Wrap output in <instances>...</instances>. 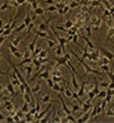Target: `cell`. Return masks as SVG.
<instances>
[{
  "label": "cell",
  "instance_id": "1",
  "mask_svg": "<svg viewBox=\"0 0 114 123\" xmlns=\"http://www.w3.org/2000/svg\"><path fill=\"white\" fill-rule=\"evenodd\" d=\"M68 51H70V53L72 55V56H74V57H76V60L77 61H80V63H81V65H83L84 66V69H85V75H88V74H94V75H102V72H100V71H98V70H95V69H93V67H91V66H89L88 65V63H86L85 61H84V58H81V57H79V56H77V55L74 52V51H72V48H70V49H68ZM84 75V76H85ZM83 76V77H84ZM84 80V79H83Z\"/></svg>",
  "mask_w": 114,
  "mask_h": 123
},
{
  "label": "cell",
  "instance_id": "2",
  "mask_svg": "<svg viewBox=\"0 0 114 123\" xmlns=\"http://www.w3.org/2000/svg\"><path fill=\"white\" fill-rule=\"evenodd\" d=\"M52 107H53V104H52V103H49V104H48V107L46 108V109H43V111H39V113L34 114V121H38V122H39L41 119H42V117H44L46 114H47V112H48Z\"/></svg>",
  "mask_w": 114,
  "mask_h": 123
},
{
  "label": "cell",
  "instance_id": "3",
  "mask_svg": "<svg viewBox=\"0 0 114 123\" xmlns=\"http://www.w3.org/2000/svg\"><path fill=\"white\" fill-rule=\"evenodd\" d=\"M58 98H60V102H61L62 112L65 113V114H71L72 111H70V109H68L67 104H66V102H65V99H63V97H62V93H58Z\"/></svg>",
  "mask_w": 114,
  "mask_h": 123
},
{
  "label": "cell",
  "instance_id": "4",
  "mask_svg": "<svg viewBox=\"0 0 114 123\" xmlns=\"http://www.w3.org/2000/svg\"><path fill=\"white\" fill-rule=\"evenodd\" d=\"M10 65H12V69H13V71H14L15 74H17V76H18V79H19V81H20L22 84H25V83H27L25 77H24V76H23V75L20 74V71L17 69V66H15V65H14V63H13L12 61H10Z\"/></svg>",
  "mask_w": 114,
  "mask_h": 123
},
{
  "label": "cell",
  "instance_id": "5",
  "mask_svg": "<svg viewBox=\"0 0 114 123\" xmlns=\"http://www.w3.org/2000/svg\"><path fill=\"white\" fill-rule=\"evenodd\" d=\"M23 71L25 72V80H27V83H29V77L32 75V72H33V66L27 63V66L23 67Z\"/></svg>",
  "mask_w": 114,
  "mask_h": 123
},
{
  "label": "cell",
  "instance_id": "6",
  "mask_svg": "<svg viewBox=\"0 0 114 123\" xmlns=\"http://www.w3.org/2000/svg\"><path fill=\"white\" fill-rule=\"evenodd\" d=\"M6 90H8V93L12 95V98H14L15 95H17V93H15L17 89L14 88V85L12 84V81L9 80V79H8V83H6Z\"/></svg>",
  "mask_w": 114,
  "mask_h": 123
},
{
  "label": "cell",
  "instance_id": "7",
  "mask_svg": "<svg viewBox=\"0 0 114 123\" xmlns=\"http://www.w3.org/2000/svg\"><path fill=\"white\" fill-rule=\"evenodd\" d=\"M4 108L6 109V112H10L12 114L14 113V104L12 103V100H4Z\"/></svg>",
  "mask_w": 114,
  "mask_h": 123
},
{
  "label": "cell",
  "instance_id": "8",
  "mask_svg": "<svg viewBox=\"0 0 114 123\" xmlns=\"http://www.w3.org/2000/svg\"><path fill=\"white\" fill-rule=\"evenodd\" d=\"M91 108H93V104H91L90 100H86L81 104V111L83 112H91Z\"/></svg>",
  "mask_w": 114,
  "mask_h": 123
},
{
  "label": "cell",
  "instance_id": "9",
  "mask_svg": "<svg viewBox=\"0 0 114 123\" xmlns=\"http://www.w3.org/2000/svg\"><path fill=\"white\" fill-rule=\"evenodd\" d=\"M80 37H81V38H83V39L85 41V43H86V47H89L90 49H96V47H95V44H94L93 42H91L90 39H89V37H86L85 34H81Z\"/></svg>",
  "mask_w": 114,
  "mask_h": 123
},
{
  "label": "cell",
  "instance_id": "10",
  "mask_svg": "<svg viewBox=\"0 0 114 123\" xmlns=\"http://www.w3.org/2000/svg\"><path fill=\"white\" fill-rule=\"evenodd\" d=\"M89 119H90V112H84L83 117L77 118L76 122H77V123H84V122H88Z\"/></svg>",
  "mask_w": 114,
  "mask_h": 123
},
{
  "label": "cell",
  "instance_id": "11",
  "mask_svg": "<svg viewBox=\"0 0 114 123\" xmlns=\"http://www.w3.org/2000/svg\"><path fill=\"white\" fill-rule=\"evenodd\" d=\"M71 84H72V89L75 90H79V88H80V85L77 84V80H76V75L74 74V72H71Z\"/></svg>",
  "mask_w": 114,
  "mask_h": 123
},
{
  "label": "cell",
  "instance_id": "12",
  "mask_svg": "<svg viewBox=\"0 0 114 123\" xmlns=\"http://www.w3.org/2000/svg\"><path fill=\"white\" fill-rule=\"evenodd\" d=\"M110 62H112V61L109 60L108 57H105V56H100V57H99V61H98L96 63H98V66H100V65H109Z\"/></svg>",
  "mask_w": 114,
  "mask_h": 123
},
{
  "label": "cell",
  "instance_id": "13",
  "mask_svg": "<svg viewBox=\"0 0 114 123\" xmlns=\"http://www.w3.org/2000/svg\"><path fill=\"white\" fill-rule=\"evenodd\" d=\"M100 51H102L103 56L108 57V58H109V60H110V61H113V60H114V55H113V53H112L110 51H108L107 48H102V49H100Z\"/></svg>",
  "mask_w": 114,
  "mask_h": 123
},
{
  "label": "cell",
  "instance_id": "14",
  "mask_svg": "<svg viewBox=\"0 0 114 123\" xmlns=\"http://www.w3.org/2000/svg\"><path fill=\"white\" fill-rule=\"evenodd\" d=\"M114 38V23L108 27V34H107V41Z\"/></svg>",
  "mask_w": 114,
  "mask_h": 123
},
{
  "label": "cell",
  "instance_id": "15",
  "mask_svg": "<svg viewBox=\"0 0 114 123\" xmlns=\"http://www.w3.org/2000/svg\"><path fill=\"white\" fill-rule=\"evenodd\" d=\"M48 77H51V71L47 70V69L43 70V71L38 75V79H44V80H46V79H48Z\"/></svg>",
  "mask_w": 114,
  "mask_h": 123
},
{
  "label": "cell",
  "instance_id": "16",
  "mask_svg": "<svg viewBox=\"0 0 114 123\" xmlns=\"http://www.w3.org/2000/svg\"><path fill=\"white\" fill-rule=\"evenodd\" d=\"M52 89H53L56 93H63V90H65V86H61L60 83H54L53 86H52Z\"/></svg>",
  "mask_w": 114,
  "mask_h": 123
},
{
  "label": "cell",
  "instance_id": "17",
  "mask_svg": "<svg viewBox=\"0 0 114 123\" xmlns=\"http://www.w3.org/2000/svg\"><path fill=\"white\" fill-rule=\"evenodd\" d=\"M34 13H36V15H39V17H42V18H43V20H47V19L44 18V9H43L42 6H38V8L34 10Z\"/></svg>",
  "mask_w": 114,
  "mask_h": 123
},
{
  "label": "cell",
  "instance_id": "18",
  "mask_svg": "<svg viewBox=\"0 0 114 123\" xmlns=\"http://www.w3.org/2000/svg\"><path fill=\"white\" fill-rule=\"evenodd\" d=\"M70 10H71V9H70V6H68V4H66V5L63 6L62 9H60V10H57V13H58L60 15H65V14H67V13L70 12Z\"/></svg>",
  "mask_w": 114,
  "mask_h": 123
},
{
  "label": "cell",
  "instance_id": "19",
  "mask_svg": "<svg viewBox=\"0 0 114 123\" xmlns=\"http://www.w3.org/2000/svg\"><path fill=\"white\" fill-rule=\"evenodd\" d=\"M74 24H75V22L72 19H67V20H65V23H63V27H65L66 29H70L74 27Z\"/></svg>",
  "mask_w": 114,
  "mask_h": 123
},
{
  "label": "cell",
  "instance_id": "20",
  "mask_svg": "<svg viewBox=\"0 0 114 123\" xmlns=\"http://www.w3.org/2000/svg\"><path fill=\"white\" fill-rule=\"evenodd\" d=\"M77 94H79V97H80V98H83V97H84V94H85V81H83V83H81Z\"/></svg>",
  "mask_w": 114,
  "mask_h": 123
},
{
  "label": "cell",
  "instance_id": "21",
  "mask_svg": "<svg viewBox=\"0 0 114 123\" xmlns=\"http://www.w3.org/2000/svg\"><path fill=\"white\" fill-rule=\"evenodd\" d=\"M37 36H36V37L33 38V41H32V42L29 43V46H28V49H29V51L30 52H33L34 51V48H36V43H37Z\"/></svg>",
  "mask_w": 114,
  "mask_h": 123
},
{
  "label": "cell",
  "instance_id": "22",
  "mask_svg": "<svg viewBox=\"0 0 114 123\" xmlns=\"http://www.w3.org/2000/svg\"><path fill=\"white\" fill-rule=\"evenodd\" d=\"M5 9H13L10 3H9V0H6V1H4L1 5H0V10H5Z\"/></svg>",
  "mask_w": 114,
  "mask_h": 123
},
{
  "label": "cell",
  "instance_id": "23",
  "mask_svg": "<svg viewBox=\"0 0 114 123\" xmlns=\"http://www.w3.org/2000/svg\"><path fill=\"white\" fill-rule=\"evenodd\" d=\"M39 102H41V103H47V102H52V99H51V95H49V94H44L43 97L39 99Z\"/></svg>",
  "mask_w": 114,
  "mask_h": 123
},
{
  "label": "cell",
  "instance_id": "24",
  "mask_svg": "<svg viewBox=\"0 0 114 123\" xmlns=\"http://www.w3.org/2000/svg\"><path fill=\"white\" fill-rule=\"evenodd\" d=\"M63 95H65L66 98H71V95H72V90L68 88V85L67 86H65V90H63V93H62Z\"/></svg>",
  "mask_w": 114,
  "mask_h": 123
},
{
  "label": "cell",
  "instance_id": "25",
  "mask_svg": "<svg viewBox=\"0 0 114 123\" xmlns=\"http://www.w3.org/2000/svg\"><path fill=\"white\" fill-rule=\"evenodd\" d=\"M39 90H41V81H38V83H37V85L32 88V94H33V95L38 94V93H39Z\"/></svg>",
  "mask_w": 114,
  "mask_h": 123
},
{
  "label": "cell",
  "instance_id": "26",
  "mask_svg": "<svg viewBox=\"0 0 114 123\" xmlns=\"http://www.w3.org/2000/svg\"><path fill=\"white\" fill-rule=\"evenodd\" d=\"M32 22H33V20H32V17H30L29 13L27 12V14H25V17H24V22H23V23H24L25 25H28L29 23H32Z\"/></svg>",
  "mask_w": 114,
  "mask_h": 123
},
{
  "label": "cell",
  "instance_id": "27",
  "mask_svg": "<svg viewBox=\"0 0 114 123\" xmlns=\"http://www.w3.org/2000/svg\"><path fill=\"white\" fill-rule=\"evenodd\" d=\"M32 61H33V57H28V58H23V60L19 62V66H24L27 65V63H30Z\"/></svg>",
  "mask_w": 114,
  "mask_h": 123
},
{
  "label": "cell",
  "instance_id": "28",
  "mask_svg": "<svg viewBox=\"0 0 114 123\" xmlns=\"http://www.w3.org/2000/svg\"><path fill=\"white\" fill-rule=\"evenodd\" d=\"M100 3H102V5H103L104 8H105V9H110V8L113 6L109 0H100Z\"/></svg>",
  "mask_w": 114,
  "mask_h": 123
},
{
  "label": "cell",
  "instance_id": "29",
  "mask_svg": "<svg viewBox=\"0 0 114 123\" xmlns=\"http://www.w3.org/2000/svg\"><path fill=\"white\" fill-rule=\"evenodd\" d=\"M22 95H23V99H24V102H25V103H29V104L32 103V98H30V95L27 93V92H25V93H23Z\"/></svg>",
  "mask_w": 114,
  "mask_h": 123
},
{
  "label": "cell",
  "instance_id": "30",
  "mask_svg": "<svg viewBox=\"0 0 114 123\" xmlns=\"http://www.w3.org/2000/svg\"><path fill=\"white\" fill-rule=\"evenodd\" d=\"M98 99H104L107 97V89H103V90H100V92L98 93Z\"/></svg>",
  "mask_w": 114,
  "mask_h": 123
},
{
  "label": "cell",
  "instance_id": "31",
  "mask_svg": "<svg viewBox=\"0 0 114 123\" xmlns=\"http://www.w3.org/2000/svg\"><path fill=\"white\" fill-rule=\"evenodd\" d=\"M29 108H30L29 103H25V102H24V104H23L22 108H20V111H22V112H24V113H28V112H29Z\"/></svg>",
  "mask_w": 114,
  "mask_h": 123
},
{
  "label": "cell",
  "instance_id": "32",
  "mask_svg": "<svg viewBox=\"0 0 114 123\" xmlns=\"http://www.w3.org/2000/svg\"><path fill=\"white\" fill-rule=\"evenodd\" d=\"M52 113H53V109H52V112H49V111H48V113H47V114H46L44 117H42V119H41L39 122H48L49 117H52Z\"/></svg>",
  "mask_w": 114,
  "mask_h": 123
},
{
  "label": "cell",
  "instance_id": "33",
  "mask_svg": "<svg viewBox=\"0 0 114 123\" xmlns=\"http://www.w3.org/2000/svg\"><path fill=\"white\" fill-rule=\"evenodd\" d=\"M20 41H22V38L14 37V38L12 39V44H13V46H15V47H18V46H19V43H20Z\"/></svg>",
  "mask_w": 114,
  "mask_h": 123
},
{
  "label": "cell",
  "instance_id": "34",
  "mask_svg": "<svg viewBox=\"0 0 114 123\" xmlns=\"http://www.w3.org/2000/svg\"><path fill=\"white\" fill-rule=\"evenodd\" d=\"M32 63H33V66L36 67V69H39V67L42 66V63H41V61L38 60V58H33V61H32Z\"/></svg>",
  "mask_w": 114,
  "mask_h": 123
},
{
  "label": "cell",
  "instance_id": "35",
  "mask_svg": "<svg viewBox=\"0 0 114 123\" xmlns=\"http://www.w3.org/2000/svg\"><path fill=\"white\" fill-rule=\"evenodd\" d=\"M24 121L27 122H32V121H34V116L33 114H30V113H25V118H24Z\"/></svg>",
  "mask_w": 114,
  "mask_h": 123
},
{
  "label": "cell",
  "instance_id": "36",
  "mask_svg": "<svg viewBox=\"0 0 114 123\" xmlns=\"http://www.w3.org/2000/svg\"><path fill=\"white\" fill-rule=\"evenodd\" d=\"M68 6H70V9H75L77 6H80V1H70L68 3Z\"/></svg>",
  "mask_w": 114,
  "mask_h": 123
},
{
  "label": "cell",
  "instance_id": "37",
  "mask_svg": "<svg viewBox=\"0 0 114 123\" xmlns=\"http://www.w3.org/2000/svg\"><path fill=\"white\" fill-rule=\"evenodd\" d=\"M104 116H107V117H114V112L112 111L110 107H109L108 109H105V113H104Z\"/></svg>",
  "mask_w": 114,
  "mask_h": 123
},
{
  "label": "cell",
  "instance_id": "38",
  "mask_svg": "<svg viewBox=\"0 0 114 123\" xmlns=\"http://www.w3.org/2000/svg\"><path fill=\"white\" fill-rule=\"evenodd\" d=\"M33 28H34V22H32V23H29L28 25H27V36L33 31Z\"/></svg>",
  "mask_w": 114,
  "mask_h": 123
},
{
  "label": "cell",
  "instance_id": "39",
  "mask_svg": "<svg viewBox=\"0 0 114 123\" xmlns=\"http://www.w3.org/2000/svg\"><path fill=\"white\" fill-rule=\"evenodd\" d=\"M65 118H66V122H71V123L76 122V119H75L74 117H72V114H66V116H65Z\"/></svg>",
  "mask_w": 114,
  "mask_h": 123
},
{
  "label": "cell",
  "instance_id": "40",
  "mask_svg": "<svg viewBox=\"0 0 114 123\" xmlns=\"http://www.w3.org/2000/svg\"><path fill=\"white\" fill-rule=\"evenodd\" d=\"M100 70H103V71H105V72H109L110 71V66L109 65H100Z\"/></svg>",
  "mask_w": 114,
  "mask_h": 123
},
{
  "label": "cell",
  "instance_id": "41",
  "mask_svg": "<svg viewBox=\"0 0 114 123\" xmlns=\"http://www.w3.org/2000/svg\"><path fill=\"white\" fill-rule=\"evenodd\" d=\"M47 12H48V13L57 12V8H56V5H48V6H47Z\"/></svg>",
  "mask_w": 114,
  "mask_h": 123
},
{
  "label": "cell",
  "instance_id": "42",
  "mask_svg": "<svg viewBox=\"0 0 114 123\" xmlns=\"http://www.w3.org/2000/svg\"><path fill=\"white\" fill-rule=\"evenodd\" d=\"M46 56H47V49H42V51H41V53H39L36 58H43V57H46Z\"/></svg>",
  "mask_w": 114,
  "mask_h": 123
},
{
  "label": "cell",
  "instance_id": "43",
  "mask_svg": "<svg viewBox=\"0 0 114 123\" xmlns=\"http://www.w3.org/2000/svg\"><path fill=\"white\" fill-rule=\"evenodd\" d=\"M108 85H109V81H102V83H99V88L107 89V88H108Z\"/></svg>",
  "mask_w": 114,
  "mask_h": 123
},
{
  "label": "cell",
  "instance_id": "44",
  "mask_svg": "<svg viewBox=\"0 0 114 123\" xmlns=\"http://www.w3.org/2000/svg\"><path fill=\"white\" fill-rule=\"evenodd\" d=\"M28 57H32V52L29 49H25V51L23 52V58H28Z\"/></svg>",
  "mask_w": 114,
  "mask_h": 123
},
{
  "label": "cell",
  "instance_id": "45",
  "mask_svg": "<svg viewBox=\"0 0 114 123\" xmlns=\"http://www.w3.org/2000/svg\"><path fill=\"white\" fill-rule=\"evenodd\" d=\"M38 6H39V4H38V0H36V1H33V3L30 4V9H32V10H36V9H37Z\"/></svg>",
  "mask_w": 114,
  "mask_h": 123
},
{
  "label": "cell",
  "instance_id": "46",
  "mask_svg": "<svg viewBox=\"0 0 114 123\" xmlns=\"http://www.w3.org/2000/svg\"><path fill=\"white\" fill-rule=\"evenodd\" d=\"M13 56H14L15 58H23V53L18 49V51H15L14 53H13Z\"/></svg>",
  "mask_w": 114,
  "mask_h": 123
},
{
  "label": "cell",
  "instance_id": "47",
  "mask_svg": "<svg viewBox=\"0 0 114 123\" xmlns=\"http://www.w3.org/2000/svg\"><path fill=\"white\" fill-rule=\"evenodd\" d=\"M81 109V104H74L72 105V112H77Z\"/></svg>",
  "mask_w": 114,
  "mask_h": 123
},
{
  "label": "cell",
  "instance_id": "48",
  "mask_svg": "<svg viewBox=\"0 0 114 123\" xmlns=\"http://www.w3.org/2000/svg\"><path fill=\"white\" fill-rule=\"evenodd\" d=\"M54 5H56V8H57V10H60V9H62L63 6H65V5H66V4H65V3H63V1H60V3H57V4H54Z\"/></svg>",
  "mask_w": 114,
  "mask_h": 123
},
{
  "label": "cell",
  "instance_id": "49",
  "mask_svg": "<svg viewBox=\"0 0 114 123\" xmlns=\"http://www.w3.org/2000/svg\"><path fill=\"white\" fill-rule=\"evenodd\" d=\"M25 28H27V25H25L24 23H22V24H20V25H19V27H18V28L14 31V32H22L23 29H25Z\"/></svg>",
  "mask_w": 114,
  "mask_h": 123
},
{
  "label": "cell",
  "instance_id": "50",
  "mask_svg": "<svg viewBox=\"0 0 114 123\" xmlns=\"http://www.w3.org/2000/svg\"><path fill=\"white\" fill-rule=\"evenodd\" d=\"M88 95H89V99H88V100H90V102H93V99H94L95 97H96L94 92H89V93H88Z\"/></svg>",
  "mask_w": 114,
  "mask_h": 123
},
{
  "label": "cell",
  "instance_id": "51",
  "mask_svg": "<svg viewBox=\"0 0 114 123\" xmlns=\"http://www.w3.org/2000/svg\"><path fill=\"white\" fill-rule=\"evenodd\" d=\"M54 28H56V29H58V31H62V32H65V33H67V31H68V29H66L63 25H56Z\"/></svg>",
  "mask_w": 114,
  "mask_h": 123
},
{
  "label": "cell",
  "instance_id": "52",
  "mask_svg": "<svg viewBox=\"0 0 114 123\" xmlns=\"http://www.w3.org/2000/svg\"><path fill=\"white\" fill-rule=\"evenodd\" d=\"M46 81H47V84H48V86H49V88H52V86H53V80H52V77H48V79H46Z\"/></svg>",
  "mask_w": 114,
  "mask_h": 123
},
{
  "label": "cell",
  "instance_id": "53",
  "mask_svg": "<svg viewBox=\"0 0 114 123\" xmlns=\"http://www.w3.org/2000/svg\"><path fill=\"white\" fill-rule=\"evenodd\" d=\"M9 49H10V52H12V53H14L15 51H18V47H15V46H13V44L10 43V44H9Z\"/></svg>",
  "mask_w": 114,
  "mask_h": 123
},
{
  "label": "cell",
  "instance_id": "54",
  "mask_svg": "<svg viewBox=\"0 0 114 123\" xmlns=\"http://www.w3.org/2000/svg\"><path fill=\"white\" fill-rule=\"evenodd\" d=\"M84 29L86 31V33H88V37H89V36L91 34V32H93V31H91V27H90V25H86Z\"/></svg>",
  "mask_w": 114,
  "mask_h": 123
},
{
  "label": "cell",
  "instance_id": "55",
  "mask_svg": "<svg viewBox=\"0 0 114 123\" xmlns=\"http://www.w3.org/2000/svg\"><path fill=\"white\" fill-rule=\"evenodd\" d=\"M13 118H14V122H23L22 121V118L18 116V114H15V116H13Z\"/></svg>",
  "mask_w": 114,
  "mask_h": 123
},
{
  "label": "cell",
  "instance_id": "56",
  "mask_svg": "<svg viewBox=\"0 0 114 123\" xmlns=\"http://www.w3.org/2000/svg\"><path fill=\"white\" fill-rule=\"evenodd\" d=\"M5 121L6 122H14V118H13V116H8V117H5Z\"/></svg>",
  "mask_w": 114,
  "mask_h": 123
},
{
  "label": "cell",
  "instance_id": "57",
  "mask_svg": "<svg viewBox=\"0 0 114 123\" xmlns=\"http://www.w3.org/2000/svg\"><path fill=\"white\" fill-rule=\"evenodd\" d=\"M44 3L48 5H54V0H44Z\"/></svg>",
  "mask_w": 114,
  "mask_h": 123
},
{
  "label": "cell",
  "instance_id": "58",
  "mask_svg": "<svg viewBox=\"0 0 114 123\" xmlns=\"http://www.w3.org/2000/svg\"><path fill=\"white\" fill-rule=\"evenodd\" d=\"M108 88H109V89H114V81H109Z\"/></svg>",
  "mask_w": 114,
  "mask_h": 123
},
{
  "label": "cell",
  "instance_id": "59",
  "mask_svg": "<svg viewBox=\"0 0 114 123\" xmlns=\"http://www.w3.org/2000/svg\"><path fill=\"white\" fill-rule=\"evenodd\" d=\"M17 3H18V5H23L24 3H27V0H17Z\"/></svg>",
  "mask_w": 114,
  "mask_h": 123
},
{
  "label": "cell",
  "instance_id": "60",
  "mask_svg": "<svg viewBox=\"0 0 114 123\" xmlns=\"http://www.w3.org/2000/svg\"><path fill=\"white\" fill-rule=\"evenodd\" d=\"M6 88V85H3V84H0V92H3L4 89Z\"/></svg>",
  "mask_w": 114,
  "mask_h": 123
},
{
  "label": "cell",
  "instance_id": "61",
  "mask_svg": "<svg viewBox=\"0 0 114 123\" xmlns=\"http://www.w3.org/2000/svg\"><path fill=\"white\" fill-rule=\"evenodd\" d=\"M33 1H36V0H27V3H29V4H32Z\"/></svg>",
  "mask_w": 114,
  "mask_h": 123
},
{
  "label": "cell",
  "instance_id": "62",
  "mask_svg": "<svg viewBox=\"0 0 114 123\" xmlns=\"http://www.w3.org/2000/svg\"><path fill=\"white\" fill-rule=\"evenodd\" d=\"M112 95H114V89H112Z\"/></svg>",
  "mask_w": 114,
  "mask_h": 123
},
{
  "label": "cell",
  "instance_id": "63",
  "mask_svg": "<svg viewBox=\"0 0 114 123\" xmlns=\"http://www.w3.org/2000/svg\"><path fill=\"white\" fill-rule=\"evenodd\" d=\"M113 46H114V44H113Z\"/></svg>",
  "mask_w": 114,
  "mask_h": 123
}]
</instances>
